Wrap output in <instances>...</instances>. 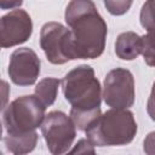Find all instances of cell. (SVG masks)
<instances>
[{"label": "cell", "mask_w": 155, "mask_h": 155, "mask_svg": "<svg viewBox=\"0 0 155 155\" xmlns=\"http://www.w3.org/2000/svg\"><path fill=\"white\" fill-rule=\"evenodd\" d=\"M142 54L145 64L155 67V33L142 35Z\"/></svg>", "instance_id": "cell-14"}, {"label": "cell", "mask_w": 155, "mask_h": 155, "mask_svg": "<svg viewBox=\"0 0 155 155\" xmlns=\"http://www.w3.org/2000/svg\"><path fill=\"white\" fill-rule=\"evenodd\" d=\"M40 47L52 64H64L71 61L70 29L59 22H47L40 30Z\"/></svg>", "instance_id": "cell-7"}, {"label": "cell", "mask_w": 155, "mask_h": 155, "mask_svg": "<svg viewBox=\"0 0 155 155\" xmlns=\"http://www.w3.org/2000/svg\"><path fill=\"white\" fill-rule=\"evenodd\" d=\"M38 133L36 131H30L21 134H8L6 133L2 138V142L6 149L16 155H23L33 151L38 143Z\"/></svg>", "instance_id": "cell-11"}, {"label": "cell", "mask_w": 155, "mask_h": 155, "mask_svg": "<svg viewBox=\"0 0 155 155\" xmlns=\"http://www.w3.org/2000/svg\"><path fill=\"white\" fill-rule=\"evenodd\" d=\"M147 113L150 116V119L153 121H155V81L151 87V92L150 96L148 98V103H147Z\"/></svg>", "instance_id": "cell-18"}, {"label": "cell", "mask_w": 155, "mask_h": 155, "mask_svg": "<svg viewBox=\"0 0 155 155\" xmlns=\"http://www.w3.org/2000/svg\"><path fill=\"white\" fill-rule=\"evenodd\" d=\"M93 147L94 145L90 142L88 138H84V139H80L78 142V144L70 150V153L71 154H75V153H78V154H85V153H92V154H94L96 150H94Z\"/></svg>", "instance_id": "cell-16"}, {"label": "cell", "mask_w": 155, "mask_h": 155, "mask_svg": "<svg viewBox=\"0 0 155 155\" xmlns=\"http://www.w3.org/2000/svg\"><path fill=\"white\" fill-rule=\"evenodd\" d=\"M46 107L33 96H22L12 101L2 111L6 133L21 134L35 131L45 119Z\"/></svg>", "instance_id": "cell-4"}, {"label": "cell", "mask_w": 155, "mask_h": 155, "mask_svg": "<svg viewBox=\"0 0 155 155\" xmlns=\"http://www.w3.org/2000/svg\"><path fill=\"white\" fill-rule=\"evenodd\" d=\"M61 84L62 81H59L56 78H44L35 86L34 94L46 108L51 107L56 102L58 94V87Z\"/></svg>", "instance_id": "cell-12"}, {"label": "cell", "mask_w": 155, "mask_h": 155, "mask_svg": "<svg viewBox=\"0 0 155 155\" xmlns=\"http://www.w3.org/2000/svg\"><path fill=\"white\" fill-rule=\"evenodd\" d=\"M33 34V22L24 10H12L0 19V45L2 48L25 42Z\"/></svg>", "instance_id": "cell-9"}, {"label": "cell", "mask_w": 155, "mask_h": 155, "mask_svg": "<svg viewBox=\"0 0 155 155\" xmlns=\"http://www.w3.org/2000/svg\"><path fill=\"white\" fill-rule=\"evenodd\" d=\"M40 67L41 62L34 50L29 47H19L10 56L7 73L15 85L30 86L38 80Z\"/></svg>", "instance_id": "cell-8"}, {"label": "cell", "mask_w": 155, "mask_h": 155, "mask_svg": "<svg viewBox=\"0 0 155 155\" xmlns=\"http://www.w3.org/2000/svg\"><path fill=\"white\" fill-rule=\"evenodd\" d=\"M22 4H23V0H0L1 10H12L22 6Z\"/></svg>", "instance_id": "cell-19"}, {"label": "cell", "mask_w": 155, "mask_h": 155, "mask_svg": "<svg viewBox=\"0 0 155 155\" xmlns=\"http://www.w3.org/2000/svg\"><path fill=\"white\" fill-rule=\"evenodd\" d=\"M140 25L149 33H155V0H147L139 13Z\"/></svg>", "instance_id": "cell-13"}, {"label": "cell", "mask_w": 155, "mask_h": 155, "mask_svg": "<svg viewBox=\"0 0 155 155\" xmlns=\"http://www.w3.org/2000/svg\"><path fill=\"white\" fill-rule=\"evenodd\" d=\"M62 91L71 105L69 116L78 130L86 132L101 116L102 87L93 68L81 64L68 71L62 80Z\"/></svg>", "instance_id": "cell-2"}, {"label": "cell", "mask_w": 155, "mask_h": 155, "mask_svg": "<svg viewBox=\"0 0 155 155\" xmlns=\"http://www.w3.org/2000/svg\"><path fill=\"white\" fill-rule=\"evenodd\" d=\"M70 29V54L73 59L98 58L104 48L108 27L92 0H70L64 13Z\"/></svg>", "instance_id": "cell-1"}, {"label": "cell", "mask_w": 155, "mask_h": 155, "mask_svg": "<svg viewBox=\"0 0 155 155\" xmlns=\"http://www.w3.org/2000/svg\"><path fill=\"white\" fill-rule=\"evenodd\" d=\"M134 79L128 69L115 68L105 75L102 97L108 107L128 109L134 103Z\"/></svg>", "instance_id": "cell-6"}, {"label": "cell", "mask_w": 155, "mask_h": 155, "mask_svg": "<svg viewBox=\"0 0 155 155\" xmlns=\"http://www.w3.org/2000/svg\"><path fill=\"white\" fill-rule=\"evenodd\" d=\"M41 133L47 149L53 155L67 153L76 137V126L70 116L59 110L50 111L42 124Z\"/></svg>", "instance_id": "cell-5"}, {"label": "cell", "mask_w": 155, "mask_h": 155, "mask_svg": "<svg viewBox=\"0 0 155 155\" xmlns=\"http://www.w3.org/2000/svg\"><path fill=\"white\" fill-rule=\"evenodd\" d=\"M105 8L113 16H122L132 6L133 0H103Z\"/></svg>", "instance_id": "cell-15"}, {"label": "cell", "mask_w": 155, "mask_h": 155, "mask_svg": "<svg viewBox=\"0 0 155 155\" xmlns=\"http://www.w3.org/2000/svg\"><path fill=\"white\" fill-rule=\"evenodd\" d=\"M137 131L138 126L132 111L111 108L90 126L86 137L94 147H116L130 144Z\"/></svg>", "instance_id": "cell-3"}, {"label": "cell", "mask_w": 155, "mask_h": 155, "mask_svg": "<svg viewBox=\"0 0 155 155\" xmlns=\"http://www.w3.org/2000/svg\"><path fill=\"white\" fill-rule=\"evenodd\" d=\"M142 53V36L134 31L121 33L115 41V54L124 61L136 59Z\"/></svg>", "instance_id": "cell-10"}, {"label": "cell", "mask_w": 155, "mask_h": 155, "mask_svg": "<svg viewBox=\"0 0 155 155\" xmlns=\"http://www.w3.org/2000/svg\"><path fill=\"white\" fill-rule=\"evenodd\" d=\"M143 150L148 155H155V131L147 134L143 142Z\"/></svg>", "instance_id": "cell-17"}]
</instances>
